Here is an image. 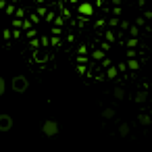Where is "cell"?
I'll list each match as a JSON object with an SVG mask.
<instances>
[{"mask_svg": "<svg viewBox=\"0 0 152 152\" xmlns=\"http://www.w3.org/2000/svg\"><path fill=\"white\" fill-rule=\"evenodd\" d=\"M42 131H44L48 137H52V135H56V133H58V125H56L54 121H46V123H44V127H42Z\"/></svg>", "mask_w": 152, "mask_h": 152, "instance_id": "1", "label": "cell"}, {"mask_svg": "<svg viewBox=\"0 0 152 152\" xmlns=\"http://www.w3.org/2000/svg\"><path fill=\"white\" fill-rule=\"evenodd\" d=\"M13 88H15L17 92H23V90L27 88V79H25V77H15V81H13Z\"/></svg>", "mask_w": 152, "mask_h": 152, "instance_id": "3", "label": "cell"}, {"mask_svg": "<svg viewBox=\"0 0 152 152\" xmlns=\"http://www.w3.org/2000/svg\"><path fill=\"white\" fill-rule=\"evenodd\" d=\"M79 13L90 17V15H92V4H81V7H79Z\"/></svg>", "mask_w": 152, "mask_h": 152, "instance_id": "4", "label": "cell"}, {"mask_svg": "<svg viewBox=\"0 0 152 152\" xmlns=\"http://www.w3.org/2000/svg\"><path fill=\"white\" fill-rule=\"evenodd\" d=\"M71 2H79V0H71Z\"/></svg>", "mask_w": 152, "mask_h": 152, "instance_id": "6", "label": "cell"}, {"mask_svg": "<svg viewBox=\"0 0 152 152\" xmlns=\"http://www.w3.org/2000/svg\"><path fill=\"white\" fill-rule=\"evenodd\" d=\"M4 90H7V83H4V79H2V77H0V96L4 94Z\"/></svg>", "mask_w": 152, "mask_h": 152, "instance_id": "5", "label": "cell"}, {"mask_svg": "<svg viewBox=\"0 0 152 152\" xmlns=\"http://www.w3.org/2000/svg\"><path fill=\"white\" fill-rule=\"evenodd\" d=\"M13 127V119L9 115H0V131H9Z\"/></svg>", "mask_w": 152, "mask_h": 152, "instance_id": "2", "label": "cell"}]
</instances>
